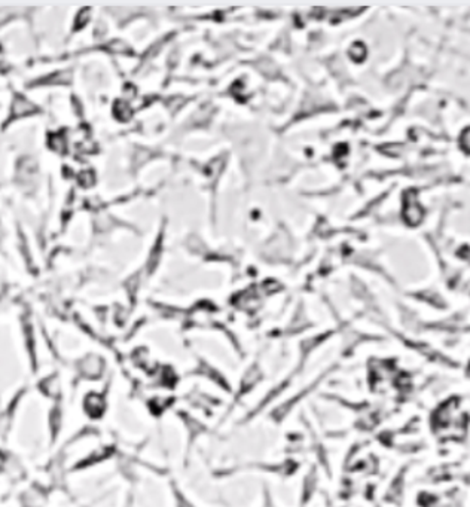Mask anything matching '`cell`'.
I'll return each instance as SVG.
<instances>
[{
  "mask_svg": "<svg viewBox=\"0 0 470 507\" xmlns=\"http://www.w3.org/2000/svg\"><path fill=\"white\" fill-rule=\"evenodd\" d=\"M403 217L406 223L411 226H417L422 220V208L417 201V192L408 191L405 193V204H403Z\"/></svg>",
  "mask_w": 470,
  "mask_h": 507,
  "instance_id": "6da1fadb",
  "label": "cell"
},
{
  "mask_svg": "<svg viewBox=\"0 0 470 507\" xmlns=\"http://www.w3.org/2000/svg\"><path fill=\"white\" fill-rule=\"evenodd\" d=\"M31 110H33V107H31L30 103H27V101L23 100V98H18V100H17L15 107H14V112H15L17 115H24V113L31 112Z\"/></svg>",
  "mask_w": 470,
  "mask_h": 507,
  "instance_id": "7a4b0ae2",
  "label": "cell"
},
{
  "mask_svg": "<svg viewBox=\"0 0 470 507\" xmlns=\"http://www.w3.org/2000/svg\"><path fill=\"white\" fill-rule=\"evenodd\" d=\"M460 143H461V149L467 153H470V128H466L460 137Z\"/></svg>",
  "mask_w": 470,
  "mask_h": 507,
  "instance_id": "3957f363",
  "label": "cell"
}]
</instances>
